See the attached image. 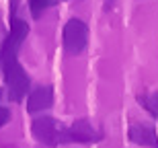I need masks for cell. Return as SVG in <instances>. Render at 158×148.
Masks as SVG:
<instances>
[{"mask_svg":"<svg viewBox=\"0 0 158 148\" xmlns=\"http://www.w3.org/2000/svg\"><path fill=\"white\" fill-rule=\"evenodd\" d=\"M52 103H53L52 87H37L35 91L29 93V99H27V111L29 113L43 111V109H49Z\"/></svg>","mask_w":158,"mask_h":148,"instance_id":"obj_6","label":"cell"},{"mask_svg":"<svg viewBox=\"0 0 158 148\" xmlns=\"http://www.w3.org/2000/svg\"><path fill=\"white\" fill-rule=\"evenodd\" d=\"M56 2H58V0H29V8H31L33 19H39L41 15H43L49 6H53Z\"/></svg>","mask_w":158,"mask_h":148,"instance_id":"obj_7","label":"cell"},{"mask_svg":"<svg viewBox=\"0 0 158 148\" xmlns=\"http://www.w3.org/2000/svg\"><path fill=\"white\" fill-rule=\"evenodd\" d=\"M138 101L140 103H144V105L148 107V111L152 113L154 117H158V93H152V95H144V97H138Z\"/></svg>","mask_w":158,"mask_h":148,"instance_id":"obj_8","label":"cell"},{"mask_svg":"<svg viewBox=\"0 0 158 148\" xmlns=\"http://www.w3.org/2000/svg\"><path fill=\"white\" fill-rule=\"evenodd\" d=\"M129 140L138 146L158 148V136L156 130L148 124H131L129 125Z\"/></svg>","mask_w":158,"mask_h":148,"instance_id":"obj_5","label":"cell"},{"mask_svg":"<svg viewBox=\"0 0 158 148\" xmlns=\"http://www.w3.org/2000/svg\"><path fill=\"white\" fill-rule=\"evenodd\" d=\"M29 33V25L27 21L17 17L15 12V0H12L10 6V31L6 39L2 41V48H0V68H2V74H4V84L6 91H8V99L15 101V103H21V101L27 97L31 87V80L27 76L25 68L19 62V49H21V43L25 41V37Z\"/></svg>","mask_w":158,"mask_h":148,"instance_id":"obj_1","label":"cell"},{"mask_svg":"<svg viewBox=\"0 0 158 148\" xmlns=\"http://www.w3.org/2000/svg\"><path fill=\"white\" fill-rule=\"evenodd\" d=\"M8 119H10V111H8L6 107H2V105H0V128L8 124Z\"/></svg>","mask_w":158,"mask_h":148,"instance_id":"obj_9","label":"cell"},{"mask_svg":"<svg viewBox=\"0 0 158 148\" xmlns=\"http://www.w3.org/2000/svg\"><path fill=\"white\" fill-rule=\"evenodd\" d=\"M31 132L33 136L39 140L41 144L45 146H60V144H66V128L64 124H60L56 117L52 115H41L35 117L33 124H31Z\"/></svg>","mask_w":158,"mask_h":148,"instance_id":"obj_2","label":"cell"},{"mask_svg":"<svg viewBox=\"0 0 158 148\" xmlns=\"http://www.w3.org/2000/svg\"><path fill=\"white\" fill-rule=\"evenodd\" d=\"M99 140H103V134L88 119H76L66 128V144H94Z\"/></svg>","mask_w":158,"mask_h":148,"instance_id":"obj_4","label":"cell"},{"mask_svg":"<svg viewBox=\"0 0 158 148\" xmlns=\"http://www.w3.org/2000/svg\"><path fill=\"white\" fill-rule=\"evenodd\" d=\"M62 39H64V49L68 53H72V56L80 53L88 43V27H86V23L80 21V19H70V21L64 25Z\"/></svg>","mask_w":158,"mask_h":148,"instance_id":"obj_3","label":"cell"}]
</instances>
